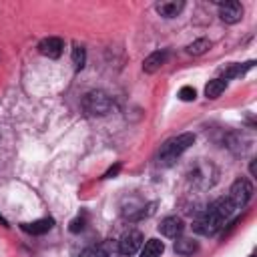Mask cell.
Returning <instances> with one entry per match:
<instances>
[{"mask_svg":"<svg viewBox=\"0 0 257 257\" xmlns=\"http://www.w3.org/2000/svg\"><path fill=\"white\" fill-rule=\"evenodd\" d=\"M249 171H251V175L255 177V161H251V165H249Z\"/></svg>","mask_w":257,"mask_h":257,"instance_id":"obj_22","label":"cell"},{"mask_svg":"<svg viewBox=\"0 0 257 257\" xmlns=\"http://www.w3.org/2000/svg\"><path fill=\"white\" fill-rule=\"evenodd\" d=\"M82 108L88 116H104L112 110V100L102 90H90L82 98Z\"/></svg>","mask_w":257,"mask_h":257,"instance_id":"obj_3","label":"cell"},{"mask_svg":"<svg viewBox=\"0 0 257 257\" xmlns=\"http://www.w3.org/2000/svg\"><path fill=\"white\" fill-rule=\"evenodd\" d=\"M197 249H199V243L193 239H177L175 241V253H179V255L189 257V255L197 253Z\"/></svg>","mask_w":257,"mask_h":257,"instance_id":"obj_15","label":"cell"},{"mask_svg":"<svg viewBox=\"0 0 257 257\" xmlns=\"http://www.w3.org/2000/svg\"><path fill=\"white\" fill-rule=\"evenodd\" d=\"M253 64H255V60H249V62H245V64H231V66H227V68L223 70V80L235 78V76H243L247 70L253 68Z\"/></svg>","mask_w":257,"mask_h":257,"instance_id":"obj_14","label":"cell"},{"mask_svg":"<svg viewBox=\"0 0 257 257\" xmlns=\"http://www.w3.org/2000/svg\"><path fill=\"white\" fill-rule=\"evenodd\" d=\"M195 96H197V92H195V88H193V86H183V88L179 90V98H181V100H185V102L195 100Z\"/></svg>","mask_w":257,"mask_h":257,"instance_id":"obj_19","label":"cell"},{"mask_svg":"<svg viewBox=\"0 0 257 257\" xmlns=\"http://www.w3.org/2000/svg\"><path fill=\"white\" fill-rule=\"evenodd\" d=\"M141 247H143V233L137 231V229L126 231V233L120 237V241H118V251H120V255H124V257L135 255Z\"/></svg>","mask_w":257,"mask_h":257,"instance_id":"obj_5","label":"cell"},{"mask_svg":"<svg viewBox=\"0 0 257 257\" xmlns=\"http://www.w3.org/2000/svg\"><path fill=\"white\" fill-rule=\"evenodd\" d=\"M227 88V80H223V78H213V80H209L207 82V86H205V96L207 98H217V96H221V92Z\"/></svg>","mask_w":257,"mask_h":257,"instance_id":"obj_16","label":"cell"},{"mask_svg":"<svg viewBox=\"0 0 257 257\" xmlns=\"http://www.w3.org/2000/svg\"><path fill=\"white\" fill-rule=\"evenodd\" d=\"M219 16L225 24H235L243 18V6L235 0H227L219 4Z\"/></svg>","mask_w":257,"mask_h":257,"instance_id":"obj_6","label":"cell"},{"mask_svg":"<svg viewBox=\"0 0 257 257\" xmlns=\"http://www.w3.org/2000/svg\"><path fill=\"white\" fill-rule=\"evenodd\" d=\"M193 143H195V135L193 133H183V135H177V137L169 139L159 151V161L163 165H173Z\"/></svg>","mask_w":257,"mask_h":257,"instance_id":"obj_2","label":"cell"},{"mask_svg":"<svg viewBox=\"0 0 257 257\" xmlns=\"http://www.w3.org/2000/svg\"><path fill=\"white\" fill-rule=\"evenodd\" d=\"M62 48H64V44L56 36H48V38H42L38 42V52L42 56H48V58H58L62 54Z\"/></svg>","mask_w":257,"mask_h":257,"instance_id":"obj_7","label":"cell"},{"mask_svg":"<svg viewBox=\"0 0 257 257\" xmlns=\"http://www.w3.org/2000/svg\"><path fill=\"white\" fill-rule=\"evenodd\" d=\"M235 205L231 203V199L229 197H221V199H217L211 207H209V211L205 213V215H201L195 223H193V231L195 233H199V235H205V237H211V235H215L217 231H221L223 229V225L235 215Z\"/></svg>","mask_w":257,"mask_h":257,"instance_id":"obj_1","label":"cell"},{"mask_svg":"<svg viewBox=\"0 0 257 257\" xmlns=\"http://www.w3.org/2000/svg\"><path fill=\"white\" fill-rule=\"evenodd\" d=\"M163 251H165L163 241H159V239H149V241L143 245V249H141V257H161Z\"/></svg>","mask_w":257,"mask_h":257,"instance_id":"obj_13","label":"cell"},{"mask_svg":"<svg viewBox=\"0 0 257 257\" xmlns=\"http://www.w3.org/2000/svg\"><path fill=\"white\" fill-rule=\"evenodd\" d=\"M22 229L30 235H44L52 229V219H38V221H32V223H24Z\"/></svg>","mask_w":257,"mask_h":257,"instance_id":"obj_11","label":"cell"},{"mask_svg":"<svg viewBox=\"0 0 257 257\" xmlns=\"http://www.w3.org/2000/svg\"><path fill=\"white\" fill-rule=\"evenodd\" d=\"M68 229H70V233H80V231L84 229V217H76V219H72Z\"/></svg>","mask_w":257,"mask_h":257,"instance_id":"obj_20","label":"cell"},{"mask_svg":"<svg viewBox=\"0 0 257 257\" xmlns=\"http://www.w3.org/2000/svg\"><path fill=\"white\" fill-rule=\"evenodd\" d=\"M157 12L165 18H175L183 8H185V2L183 0H161L155 4Z\"/></svg>","mask_w":257,"mask_h":257,"instance_id":"obj_10","label":"cell"},{"mask_svg":"<svg viewBox=\"0 0 257 257\" xmlns=\"http://www.w3.org/2000/svg\"><path fill=\"white\" fill-rule=\"evenodd\" d=\"M167 56H169L167 50H155V52H151V54L145 58V62H143V70H145L147 74L157 72V70L167 62Z\"/></svg>","mask_w":257,"mask_h":257,"instance_id":"obj_9","label":"cell"},{"mask_svg":"<svg viewBox=\"0 0 257 257\" xmlns=\"http://www.w3.org/2000/svg\"><path fill=\"white\" fill-rule=\"evenodd\" d=\"M253 197V187L247 179H237L233 185H231V191H229V199L231 203L235 205V209H243L249 199Z\"/></svg>","mask_w":257,"mask_h":257,"instance_id":"obj_4","label":"cell"},{"mask_svg":"<svg viewBox=\"0 0 257 257\" xmlns=\"http://www.w3.org/2000/svg\"><path fill=\"white\" fill-rule=\"evenodd\" d=\"M249 257H255V255H249Z\"/></svg>","mask_w":257,"mask_h":257,"instance_id":"obj_23","label":"cell"},{"mask_svg":"<svg viewBox=\"0 0 257 257\" xmlns=\"http://www.w3.org/2000/svg\"><path fill=\"white\" fill-rule=\"evenodd\" d=\"M118 171H120V165H118V163H116V165H114V167H110V169H108V171H106V173H104V179H110V177H114V175H116V173H118Z\"/></svg>","mask_w":257,"mask_h":257,"instance_id":"obj_21","label":"cell"},{"mask_svg":"<svg viewBox=\"0 0 257 257\" xmlns=\"http://www.w3.org/2000/svg\"><path fill=\"white\" fill-rule=\"evenodd\" d=\"M183 229H185V225H183L181 217H177V215L165 217V219L161 221V225H159V231H161L165 237H171V239H177V237L183 233Z\"/></svg>","mask_w":257,"mask_h":257,"instance_id":"obj_8","label":"cell"},{"mask_svg":"<svg viewBox=\"0 0 257 257\" xmlns=\"http://www.w3.org/2000/svg\"><path fill=\"white\" fill-rule=\"evenodd\" d=\"M120 251H118V241H112V239H106L98 245L94 257H118Z\"/></svg>","mask_w":257,"mask_h":257,"instance_id":"obj_12","label":"cell"},{"mask_svg":"<svg viewBox=\"0 0 257 257\" xmlns=\"http://www.w3.org/2000/svg\"><path fill=\"white\" fill-rule=\"evenodd\" d=\"M209 48H211V42L207 38H199V40H195L187 46V52L193 54V56H199V54H205Z\"/></svg>","mask_w":257,"mask_h":257,"instance_id":"obj_17","label":"cell"},{"mask_svg":"<svg viewBox=\"0 0 257 257\" xmlns=\"http://www.w3.org/2000/svg\"><path fill=\"white\" fill-rule=\"evenodd\" d=\"M72 62H74L76 70L84 68V62H86V50H84L80 44H74V48H72Z\"/></svg>","mask_w":257,"mask_h":257,"instance_id":"obj_18","label":"cell"}]
</instances>
